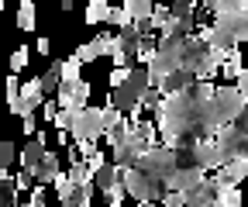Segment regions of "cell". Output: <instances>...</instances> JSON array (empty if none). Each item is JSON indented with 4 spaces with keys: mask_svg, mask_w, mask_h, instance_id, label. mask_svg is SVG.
Returning a JSON list of instances; mask_svg holds the SVG:
<instances>
[{
    "mask_svg": "<svg viewBox=\"0 0 248 207\" xmlns=\"http://www.w3.org/2000/svg\"><path fill=\"white\" fill-rule=\"evenodd\" d=\"M24 66H28V48L21 45V48H14V55H11V73L17 76V73H21Z\"/></svg>",
    "mask_w": 248,
    "mask_h": 207,
    "instance_id": "4316f807",
    "label": "cell"
},
{
    "mask_svg": "<svg viewBox=\"0 0 248 207\" xmlns=\"http://www.w3.org/2000/svg\"><path fill=\"white\" fill-rule=\"evenodd\" d=\"M73 121H76V114H73V111H59L55 128H59V131H73Z\"/></svg>",
    "mask_w": 248,
    "mask_h": 207,
    "instance_id": "f1b7e54d",
    "label": "cell"
},
{
    "mask_svg": "<svg viewBox=\"0 0 248 207\" xmlns=\"http://www.w3.org/2000/svg\"><path fill=\"white\" fill-rule=\"evenodd\" d=\"M107 135V125H104V111L100 107H86L76 114L73 121V138L76 142H93V138H104Z\"/></svg>",
    "mask_w": 248,
    "mask_h": 207,
    "instance_id": "8992f818",
    "label": "cell"
},
{
    "mask_svg": "<svg viewBox=\"0 0 248 207\" xmlns=\"http://www.w3.org/2000/svg\"><path fill=\"white\" fill-rule=\"evenodd\" d=\"M124 11H128V17H131L135 24H145V21H152V14H155V7L148 4V0H124Z\"/></svg>",
    "mask_w": 248,
    "mask_h": 207,
    "instance_id": "ac0fdd59",
    "label": "cell"
},
{
    "mask_svg": "<svg viewBox=\"0 0 248 207\" xmlns=\"http://www.w3.org/2000/svg\"><path fill=\"white\" fill-rule=\"evenodd\" d=\"M21 128L31 135V131H35V114H31V117H24V121H21Z\"/></svg>",
    "mask_w": 248,
    "mask_h": 207,
    "instance_id": "d590c367",
    "label": "cell"
},
{
    "mask_svg": "<svg viewBox=\"0 0 248 207\" xmlns=\"http://www.w3.org/2000/svg\"><path fill=\"white\" fill-rule=\"evenodd\" d=\"M152 76H148V66L145 69H131V76H128V83L124 86H114L110 90V107H117L121 114H135V111H141V104H145V94L152 90Z\"/></svg>",
    "mask_w": 248,
    "mask_h": 207,
    "instance_id": "7a4b0ae2",
    "label": "cell"
},
{
    "mask_svg": "<svg viewBox=\"0 0 248 207\" xmlns=\"http://www.w3.org/2000/svg\"><path fill=\"white\" fill-rule=\"evenodd\" d=\"M248 0H207V11L217 14V17H228V14H238Z\"/></svg>",
    "mask_w": 248,
    "mask_h": 207,
    "instance_id": "ffe728a7",
    "label": "cell"
},
{
    "mask_svg": "<svg viewBox=\"0 0 248 207\" xmlns=\"http://www.w3.org/2000/svg\"><path fill=\"white\" fill-rule=\"evenodd\" d=\"M234 86H238V90H241V97L248 100V69H245V73L238 76V83H234Z\"/></svg>",
    "mask_w": 248,
    "mask_h": 207,
    "instance_id": "836d02e7",
    "label": "cell"
},
{
    "mask_svg": "<svg viewBox=\"0 0 248 207\" xmlns=\"http://www.w3.org/2000/svg\"><path fill=\"white\" fill-rule=\"evenodd\" d=\"M138 207H155V204H138Z\"/></svg>",
    "mask_w": 248,
    "mask_h": 207,
    "instance_id": "f35d334b",
    "label": "cell"
},
{
    "mask_svg": "<svg viewBox=\"0 0 248 207\" xmlns=\"http://www.w3.org/2000/svg\"><path fill=\"white\" fill-rule=\"evenodd\" d=\"M234 125H238V128H241V131H248V107H245V114H241V117H238V121H234Z\"/></svg>",
    "mask_w": 248,
    "mask_h": 207,
    "instance_id": "8d00e7d4",
    "label": "cell"
},
{
    "mask_svg": "<svg viewBox=\"0 0 248 207\" xmlns=\"http://www.w3.org/2000/svg\"><path fill=\"white\" fill-rule=\"evenodd\" d=\"M135 169H141L145 176H152L159 187H169V180H172L176 169H179V156L172 149H166V145H155V149H148L141 156V162Z\"/></svg>",
    "mask_w": 248,
    "mask_h": 207,
    "instance_id": "3957f363",
    "label": "cell"
},
{
    "mask_svg": "<svg viewBox=\"0 0 248 207\" xmlns=\"http://www.w3.org/2000/svg\"><path fill=\"white\" fill-rule=\"evenodd\" d=\"M141 55V35H138V24L121 28V35L114 38V69H131V59Z\"/></svg>",
    "mask_w": 248,
    "mask_h": 207,
    "instance_id": "5b68a950",
    "label": "cell"
},
{
    "mask_svg": "<svg viewBox=\"0 0 248 207\" xmlns=\"http://www.w3.org/2000/svg\"><path fill=\"white\" fill-rule=\"evenodd\" d=\"M11 162H14V142H4L0 145V173H7Z\"/></svg>",
    "mask_w": 248,
    "mask_h": 207,
    "instance_id": "83f0119b",
    "label": "cell"
},
{
    "mask_svg": "<svg viewBox=\"0 0 248 207\" xmlns=\"http://www.w3.org/2000/svg\"><path fill=\"white\" fill-rule=\"evenodd\" d=\"M55 190H59V204L62 207H90V193H93V183L86 187H76L66 173L55 180Z\"/></svg>",
    "mask_w": 248,
    "mask_h": 207,
    "instance_id": "52a82bcc",
    "label": "cell"
},
{
    "mask_svg": "<svg viewBox=\"0 0 248 207\" xmlns=\"http://www.w3.org/2000/svg\"><path fill=\"white\" fill-rule=\"evenodd\" d=\"M38 80H42V90H45V94L59 90V86H62V63H52V66L45 69V76H38Z\"/></svg>",
    "mask_w": 248,
    "mask_h": 207,
    "instance_id": "44dd1931",
    "label": "cell"
},
{
    "mask_svg": "<svg viewBox=\"0 0 248 207\" xmlns=\"http://www.w3.org/2000/svg\"><path fill=\"white\" fill-rule=\"evenodd\" d=\"M114 38H117V35H107V32H104V35H97V38L90 42L93 52H97V59H100V55H114Z\"/></svg>",
    "mask_w": 248,
    "mask_h": 207,
    "instance_id": "cb8c5ba5",
    "label": "cell"
},
{
    "mask_svg": "<svg viewBox=\"0 0 248 207\" xmlns=\"http://www.w3.org/2000/svg\"><path fill=\"white\" fill-rule=\"evenodd\" d=\"M214 145H217V156H221V169L231 162H248V131H241L238 125L224 128L214 138Z\"/></svg>",
    "mask_w": 248,
    "mask_h": 207,
    "instance_id": "277c9868",
    "label": "cell"
},
{
    "mask_svg": "<svg viewBox=\"0 0 248 207\" xmlns=\"http://www.w3.org/2000/svg\"><path fill=\"white\" fill-rule=\"evenodd\" d=\"M221 207H241V190L221 183Z\"/></svg>",
    "mask_w": 248,
    "mask_h": 207,
    "instance_id": "d4e9b609",
    "label": "cell"
},
{
    "mask_svg": "<svg viewBox=\"0 0 248 207\" xmlns=\"http://www.w3.org/2000/svg\"><path fill=\"white\" fill-rule=\"evenodd\" d=\"M214 28L217 32H224L231 42H248V4L238 11V14H228V17H214Z\"/></svg>",
    "mask_w": 248,
    "mask_h": 207,
    "instance_id": "9c48e42d",
    "label": "cell"
},
{
    "mask_svg": "<svg viewBox=\"0 0 248 207\" xmlns=\"http://www.w3.org/2000/svg\"><path fill=\"white\" fill-rule=\"evenodd\" d=\"M245 107H248V100L241 97L238 86H217L214 100H210V138H217L224 128H231L245 114Z\"/></svg>",
    "mask_w": 248,
    "mask_h": 207,
    "instance_id": "6da1fadb",
    "label": "cell"
},
{
    "mask_svg": "<svg viewBox=\"0 0 248 207\" xmlns=\"http://www.w3.org/2000/svg\"><path fill=\"white\" fill-rule=\"evenodd\" d=\"M210 176H207V169H200V166H179L176 169V176L169 180V187L166 190H176V193H190V190H197L200 183H207Z\"/></svg>",
    "mask_w": 248,
    "mask_h": 207,
    "instance_id": "30bf717a",
    "label": "cell"
},
{
    "mask_svg": "<svg viewBox=\"0 0 248 207\" xmlns=\"http://www.w3.org/2000/svg\"><path fill=\"white\" fill-rule=\"evenodd\" d=\"M169 28L190 35V28H193V4L190 0H176V4L169 7Z\"/></svg>",
    "mask_w": 248,
    "mask_h": 207,
    "instance_id": "4fadbf2b",
    "label": "cell"
},
{
    "mask_svg": "<svg viewBox=\"0 0 248 207\" xmlns=\"http://www.w3.org/2000/svg\"><path fill=\"white\" fill-rule=\"evenodd\" d=\"M110 24H121V28H128V24H135V21L128 17V11H124V7H114V11H110Z\"/></svg>",
    "mask_w": 248,
    "mask_h": 207,
    "instance_id": "1f68e13d",
    "label": "cell"
},
{
    "mask_svg": "<svg viewBox=\"0 0 248 207\" xmlns=\"http://www.w3.org/2000/svg\"><path fill=\"white\" fill-rule=\"evenodd\" d=\"M48 48H52V42H48V38H38V52L48 55Z\"/></svg>",
    "mask_w": 248,
    "mask_h": 207,
    "instance_id": "74e56055",
    "label": "cell"
},
{
    "mask_svg": "<svg viewBox=\"0 0 248 207\" xmlns=\"http://www.w3.org/2000/svg\"><path fill=\"white\" fill-rule=\"evenodd\" d=\"M21 207H31V204H21Z\"/></svg>",
    "mask_w": 248,
    "mask_h": 207,
    "instance_id": "ab89813d",
    "label": "cell"
},
{
    "mask_svg": "<svg viewBox=\"0 0 248 207\" xmlns=\"http://www.w3.org/2000/svg\"><path fill=\"white\" fill-rule=\"evenodd\" d=\"M224 80H231V83H238V76L245 73V59H241V52H234L231 59H228V63H224Z\"/></svg>",
    "mask_w": 248,
    "mask_h": 207,
    "instance_id": "603a6c76",
    "label": "cell"
},
{
    "mask_svg": "<svg viewBox=\"0 0 248 207\" xmlns=\"http://www.w3.org/2000/svg\"><path fill=\"white\" fill-rule=\"evenodd\" d=\"M17 193H21L17 180H11V173H0V207H21Z\"/></svg>",
    "mask_w": 248,
    "mask_h": 207,
    "instance_id": "2e32d148",
    "label": "cell"
},
{
    "mask_svg": "<svg viewBox=\"0 0 248 207\" xmlns=\"http://www.w3.org/2000/svg\"><path fill=\"white\" fill-rule=\"evenodd\" d=\"M17 28H21V32H31V28H35V4H31V0H21V7H17Z\"/></svg>",
    "mask_w": 248,
    "mask_h": 207,
    "instance_id": "7402d4cb",
    "label": "cell"
},
{
    "mask_svg": "<svg viewBox=\"0 0 248 207\" xmlns=\"http://www.w3.org/2000/svg\"><path fill=\"white\" fill-rule=\"evenodd\" d=\"M110 4L107 0H90V7H86V24H104V21H110Z\"/></svg>",
    "mask_w": 248,
    "mask_h": 207,
    "instance_id": "d6986e66",
    "label": "cell"
},
{
    "mask_svg": "<svg viewBox=\"0 0 248 207\" xmlns=\"http://www.w3.org/2000/svg\"><path fill=\"white\" fill-rule=\"evenodd\" d=\"M162 207H186V200H183V193H176V190H169V193L162 197Z\"/></svg>",
    "mask_w": 248,
    "mask_h": 207,
    "instance_id": "d6a6232c",
    "label": "cell"
},
{
    "mask_svg": "<svg viewBox=\"0 0 248 207\" xmlns=\"http://www.w3.org/2000/svg\"><path fill=\"white\" fill-rule=\"evenodd\" d=\"M221 183H228V187H238L241 180H248V162H231V166H224V169H217L214 173Z\"/></svg>",
    "mask_w": 248,
    "mask_h": 207,
    "instance_id": "e0dca14e",
    "label": "cell"
},
{
    "mask_svg": "<svg viewBox=\"0 0 248 207\" xmlns=\"http://www.w3.org/2000/svg\"><path fill=\"white\" fill-rule=\"evenodd\" d=\"M14 180H17V187H21V190H28V187H31V173H17Z\"/></svg>",
    "mask_w": 248,
    "mask_h": 207,
    "instance_id": "e575fe53",
    "label": "cell"
},
{
    "mask_svg": "<svg viewBox=\"0 0 248 207\" xmlns=\"http://www.w3.org/2000/svg\"><path fill=\"white\" fill-rule=\"evenodd\" d=\"M131 138L148 152V149H155V142H159V125L141 121V117H131Z\"/></svg>",
    "mask_w": 248,
    "mask_h": 207,
    "instance_id": "5bb4252c",
    "label": "cell"
},
{
    "mask_svg": "<svg viewBox=\"0 0 248 207\" xmlns=\"http://www.w3.org/2000/svg\"><path fill=\"white\" fill-rule=\"evenodd\" d=\"M59 176H62V162H59V156H55V152H48L35 180H38V187H48V183H55V180H59Z\"/></svg>",
    "mask_w": 248,
    "mask_h": 207,
    "instance_id": "9a60e30c",
    "label": "cell"
},
{
    "mask_svg": "<svg viewBox=\"0 0 248 207\" xmlns=\"http://www.w3.org/2000/svg\"><path fill=\"white\" fill-rule=\"evenodd\" d=\"M186 207H221V180L217 176H210L207 183H200L197 190L183 193Z\"/></svg>",
    "mask_w": 248,
    "mask_h": 207,
    "instance_id": "ba28073f",
    "label": "cell"
},
{
    "mask_svg": "<svg viewBox=\"0 0 248 207\" xmlns=\"http://www.w3.org/2000/svg\"><path fill=\"white\" fill-rule=\"evenodd\" d=\"M45 156H48V149H45V135H38L35 142H28L24 149H21V166H24V173L38 176V169H42Z\"/></svg>",
    "mask_w": 248,
    "mask_h": 207,
    "instance_id": "7c38bea8",
    "label": "cell"
},
{
    "mask_svg": "<svg viewBox=\"0 0 248 207\" xmlns=\"http://www.w3.org/2000/svg\"><path fill=\"white\" fill-rule=\"evenodd\" d=\"M124 121H128V117H124L117 107H110V104L104 107V125H107V131H114V128H117V125H124ZM104 138H107V135H104Z\"/></svg>",
    "mask_w": 248,
    "mask_h": 207,
    "instance_id": "484cf974",
    "label": "cell"
},
{
    "mask_svg": "<svg viewBox=\"0 0 248 207\" xmlns=\"http://www.w3.org/2000/svg\"><path fill=\"white\" fill-rule=\"evenodd\" d=\"M42 97H45L42 80H28V83H24V90H21V100H14V104H11V111H14V114H21V121H24V117L35 114V107L42 104ZM42 107H45V104H42Z\"/></svg>",
    "mask_w": 248,
    "mask_h": 207,
    "instance_id": "8fae6325",
    "label": "cell"
},
{
    "mask_svg": "<svg viewBox=\"0 0 248 207\" xmlns=\"http://www.w3.org/2000/svg\"><path fill=\"white\" fill-rule=\"evenodd\" d=\"M76 152L83 156V162H90L93 156H100V152H97V142H76Z\"/></svg>",
    "mask_w": 248,
    "mask_h": 207,
    "instance_id": "f546056e",
    "label": "cell"
},
{
    "mask_svg": "<svg viewBox=\"0 0 248 207\" xmlns=\"http://www.w3.org/2000/svg\"><path fill=\"white\" fill-rule=\"evenodd\" d=\"M73 55L79 59V63H97V52H93V45H90V42H86V45H79Z\"/></svg>",
    "mask_w": 248,
    "mask_h": 207,
    "instance_id": "4dcf8cb0",
    "label": "cell"
}]
</instances>
